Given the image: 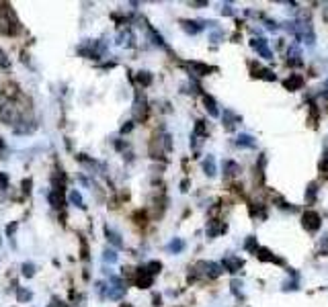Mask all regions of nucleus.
Segmentation results:
<instances>
[{
  "label": "nucleus",
  "mask_w": 328,
  "mask_h": 307,
  "mask_svg": "<svg viewBox=\"0 0 328 307\" xmlns=\"http://www.w3.org/2000/svg\"><path fill=\"white\" fill-rule=\"evenodd\" d=\"M316 193H318L316 182H310L308 189H306V201H308V203H314V201H316Z\"/></svg>",
  "instance_id": "20"
},
{
  "label": "nucleus",
  "mask_w": 328,
  "mask_h": 307,
  "mask_svg": "<svg viewBox=\"0 0 328 307\" xmlns=\"http://www.w3.org/2000/svg\"><path fill=\"white\" fill-rule=\"evenodd\" d=\"M17 297H19V301H31V291H27V289H19V293H17Z\"/></svg>",
  "instance_id": "27"
},
{
  "label": "nucleus",
  "mask_w": 328,
  "mask_h": 307,
  "mask_svg": "<svg viewBox=\"0 0 328 307\" xmlns=\"http://www.w3.org/2000/svg\"><path fill=\"white\" fill-rule=\"evenodd\" d=\"M326 92H328V78H326Z\"/></svg>",
  "instance_id": "44"
},
{
  "label": "nucleus",
  "mask_w": 328,
  "mask_h": 307,
  "mask_svg": "<svg viewBox=\"0 0 328 307\" xmlns=\"http://www.w3.org/2000/svg\"><path fill=\"white\" fill-rule=\"evenodd\" d=\"M302 86H304V78L300 74H291L285 80V88H289V90H300Z\"/></svg>",
  "instance_id": "10"
},
{
  "label": "nucleus",
  "mask_w": 328,
  "mask_h": 307,
  "mask_svg": "<svg viewBox=\"0 0 328 307\" xmlns=\"http://www.w3.org/2000/svg\"><path fill=\"white\" fill-rule=\"evenodd\" d=\"M9 103V99H7V95L3 90H0V113H3V109H5V105Z\"/></svg>",
  "instance_id": "32"
},
{
  "label": "nucleus",
  "mask_w": 328,
  "mask_h": 307,
  "mask_svg": "<svg viewBox=\"0 0 328 307\" xmlns=\"http://www.w3.org/2000/svg\"><path fill=\"white\" fill-rule=\"evenodd\" d=\"M195 270H197V274L207 276V279H216V276L222 274V266L220 264H216V262H205V260L197 262L195 264Z\"/></svg>",
  "instance_id": "3"
},
{
  "label": "nucleus",
  "mask_w": 328,
  "mask_h": 307,
  "mask_svg": "<svg viewBox=\"0 0 328 307\" xmlns=\"http://www.w3.org/2000/svg\"><path fill=\"white\" fill-rule=\"evenodd\" d=\"M0 119H3L5 123H9V125L17 127V123L23 121V111L15 101H9L5 105V109H3V113H0Z\"/></svg>",
  "instance_id": "2"
},
{
  "label": "nucleus",
  "mask_w": 328,
  "mask_h": 307,
  "mask_svg": "<svg viewBox=\"0 0 328 307\" xmlns=\"http://www.w3.org/2000/svg\"><path fill=\"white\" fill-rule=\"evenodd\" d=\"M250 45H252V49H256V53H258L260 57H265V59H273V53H271L269 45H267V41H265L263 37L252 39V41H250Z\"/></svg>",
  "instance_id": "5"
},
{
  "label": "nucleus",
  "mask_w": 328,
  "mask_h": 307,
  "mask_svg": "<svg viewBox=\"0 0 328 307\" xmlns=\"http://www.w3.org/2000/svg\"><path fill=\"white\" fill-rule=\"evenodd\" d=\"M244 248H246V250H254V248H256V238H248L246 244H244Z\"/></svg>",
  "instance_id": "29"
},
{
  "label": "nucleus",
  "mask_w": 328,
  "mask_h": 307,
  "mask_svg": "<svg viewBox=\"0 0 328 307\" xmlns=\"http://www.w3.org/2000/svg\"><path fill=\"white\" fill-rule=\"evenodd\" d=\"M236 145H242V147H254L256 141H254L252 135H248V133H240V135L236 137Z\"/></svg>",
  "instance_id": "14"
},
{
  "label": "nucleus",
  "mask_w": 328,
  "mask_h": 307,
  "mask_svg": "<svg viewBox=\"0 0 328 307\" xmlns=\"http://www.w3.org/2000/svg\"><path fill=\"white\" fill-rule=\"evenodd\" d=\"M152 281H154V276L148 272L146 268H138V279H136V283H138L140 289H148V287L152 285Z\"/></svg>",
  "instance_id": "7"
},
{
  "label": "nucleus",
  "mask_w": 328,
  "mask_h": 307,
  "mask_svg": "<svg viewBox=\"0 0 328 307\" xmlns=\"http://www.w3.org/2000/svg\"><path fill=\"white\" fill-rule=\"evenodd\" d=\"M256 256H258V258H260V260H273V262H277V264H281V262H283V260H281V258H275V256H273V254H271V252H269V250H265V248H260V250H258V254H256Z\"/></svg>",
  "instance_id": "21"
},
{
  "label": "nucleus",
  "mask_w": 328,
  "mask_h": 307,
  "mask_svg": "<svg viewBox=\"0 0 328 307\" xmlns=\"http://www.w3.org/2000/svg\"><path fill=\"white\" fill-rule=\"evenodd\" d=\"M267 29H269V31H277V29H279V25H277L275 21H267Z\"/></svg>",
  "instance_id": "37"
},
{
  "label": "nucleus",
  "mask_w": 328,
  "mask_h": 307,
  "mask_svg": "<svg viewBox=\"0 0 328 307\" xmlns=\"http://www.w3.org/2000/svg\"><path fill=\"white\" fill-rule=\"evenodd\" d=\"M240 287H242V283H238V281H232V291L238 295V293H240Z\"/></svg>",
  "instance_id": "36"
},
{
  "label": "nucleus",
  "mask_w": 328,
  "mask_h": 307,
  "mask_svg": "<svg viewBox=\"0 0 328 307\" xmlns=\"http://www.w3.org/2000/svg\"><path fill=\"white\" fill-rule=\"evenodd\" d=\"M203 170H205L207 176H216V160H214V156H207L203 160Z\"/></svg>",
  "instance_id": "15"
},
{
  "label": "nucleus",
  "mask_w": 328,
  "mask_h": 307,
  "mask_svg": "<svg viewBox=\"0 0 328 307\" xmlns=\"http://www.w3.org/2000/svg\"><path fill=\"white\" fill-rule=\"evenodd\" d=\"M189 68L193 70V74H195V76H207V74L212 72V68H210V66H205V64H199V61H191V64H189Z\"/></svg>",
  "instance_id": "12"
},
{
  "label": "nucleus",
  "mask_w": 328,
  "mask_h": 307,
  "mask_svg": "<svg viewBox=\"0 0 328 307\" xmlns=\"http://www.w3.org/2000/svg\"><path fill=\"white\" fill-rule=\"evenodd\" d=\"M291 35H295L297 39L304 41V43H308V45H314V41H316L314 29H312V25L306 23V21H293V33H291Z\"/></svg>",
  "instance_id": "1"
},
{
  "label": "nucleus",
  "mask_w": 328,
  "mask_h": 307,
  "mask_svg": "<svg viewBox=\"0 0 328 307\" xmlns=\"http://www.w3.org/2000/svg\"><path fill=\"white\" fill-rule=\"evenodd\" d=\"M105 234H107V238H109V242L115 246V248H121V246H123V240H121V236H119L117 232H113V229H105Z\"/></svg>",
  "instance_id": "16"
},
{
  "label": "nucleus",
  "mask_w": 328,
  "mask_h": 307,
  "mask_svg": "<svg viewBox=\"0 0 328 307\" xmlns=\"http://www.w3.org/2000/svg\"><path fill=\"white\" fill-rule=\"evenodd\" d=\"M9 64V59H7V55L3 53V51H0V66H7Z\"/></svg>",
  "instance_id": "42"
},
{
  "label": "nucleus",
  "mask_w": 328,
  "mask_h": 307,
  "mask_svg": "<svg viewBox=\"0 0 328 307\" xmlns=\"http://www.w3.org/2000/svg\"><path fill=\"white\" fill-rule=\"evenodd\" d=\"M181 25L185 29V33H189V35H197L199 31L203 29V23H197V21H183Z\"/></svg>",
  "instance_id": "11"
},
{
  "label": "nucleus",
  "mask_w": 328,
  "mask_h": 307,
  "mask_svg": "<svg viewBox=\"0 0 328 307\" xmlns=\"http://www.w3.org/2000/svg\"><path fill=\"white\" fill-rule=\"evenodd\" d=\"M195 133H197V135H205V125H203V121H197V125H195Z\"/></svg>",
  "instance_id": "30"
},
{
  "label": "nucleus",
  "mask_w": 328,
  "mask_h": 307,
  "mask_svg": "<svg viewBox=\"0 0 328 307\" xmlns=\"http://www.w3.org/2000/svg\"><path fill=\"white\" fill-rule=\"evenodd\" d=\"M238 172H240V166H238L236 162L228 160V162L224 164V174H226V176H236Z\"/></svg>",
  "instance_id": "19"
},
{
  "label": "nucleus",
  "mask_w": 328,
  "mask_h": 307,
  "mask_svg": "<svg viewBox=\"0 0 328 307\" xmlns=\"http://www.w3.org/2000/svg\"><path fill=\"white\" fill-rule=\"evenodd\" d=\"M260 76H263L265 80H275V74H273L271 70H260Z\"/></svg>",
  "instance_id": "31"
},
{
  "label": "nucleus",
  "mask_w": 328,
  "mask_h": 307,
  "mask_svg": "<svg viewBox=\"0 0 328 307\" xmlns=\"http://www.w3.org/2000/svg\"><path fill=\"white\" fill-rule=\"evenodd\" d=\"M322 17H324V21L328 23V3H326V5L322 7Z\"/></svg>",
  "instance_id": "41"
},
{
  "label": "nucleus",
  "mask_w": 328,
  "mask_h": 307,
  "mask_svg": "<svg viewBox=\"0 0 328 307\" xmlns=\"http://www.w3.org/2000/svg\"><path fill=\"white\" fill-rule=\"evenodd\" d=\"M203 103H205V109H207V113H210L212 117H218V115H220V111H218V105H216V101H214L210 95H203Z\"/></svg>",
  "instance_id": "13"
},
{
  "label": "nucleus",
  "mask_w": 328,
  "mask_h": 307,
  "mask_svg": "<svg viewBox=\"0 0 328 307\" xmlns=\"http://www.w3.org/2000/svg\"><path fill=\"white\" fill-rule=\"evenodd\" d=\"M0 147H5V141H3V137H0Z\"/></svg>",
  "instance_id": "43"
},
{
  "label": "nucleus",
  "mask_w": 328,
  "mask_h": 307,
  "mask_svg": "<svg viewBox=\"0 0 328 307\" xmlns=\"http://www.w3.org/2000/svg\"><path fill=\"white\" fill-rule=\"evenodd\" d=\"M183 250H185V242L181 238H174L168 244V252H172V254H178V252H183Z\"/></svg>",
  "instance_id": "17"
},
{
  "label": "nucleus",
  "mask_w": 328,
  "mask_h": 307,
  "mask_svg": "<svg viewBox=\"0 0 328 307\" xmlns=\"http://www.w3.org/2000/svg\"><path fill=\"white\" fill-rule=\"evenodd\" d=\"M103 260H105V262H109V264H113V262H117V254H115V250H111V248H107V250L103 252Z\"/></svg>",
  "instance_id": "24"
},
{
  "label": "nucleus",
  "mask_w": 328,
  "mask_h": 307,
  "mask_svg": "<svg viewBox=\"0 0 328 307\" xmlns=\"http://www.w3.org/2000/svg\"><path fill=\"white\" fill-rule=\"evenodd\" d=\"M320 252L322 254H328V234L322 238V242H320Z\"/></svg>",
  "instance_id": "28"
},
{
  "label": "nucleus",
  "mask_w": 328,
  "mask_h": 307,
  "mask_svg": "<svg viewBox=\"0 0 328 307\" xmlns=\"http://www.w3.org/2000/svg\"><path fill=\"white\" fill-rule=\"evenodd\" d=\"M7 182H9V178H7V174H5V172H0V191H3V189L7 187Z\"/></svg>",
  "instance_id": "33"
},
{
  "label": "nucleus",
  "mask_w": 328,
  "mask_h": 307,
  "mask_svg": "<svg viewBox=\"0 0 328 307\" xmlns=\"http://www.w3.org/2000/svg\"><path fill=\"white\" fill-rule=\"evenodd\" d=\"M240 266H242V260H240V258H234V256L224 258V264H222V268H226L228 272H236V270H240Z\"/></svg>",
  "instance_id": "9"
},
{
  "label": "nucleus",
  "mask_w": 328,
  "mask_h": 307,
  "mask_svg": "<svg viewBox=\"0 0 328 307\" xmlns=\"http://www.w3.org/2000/svg\"><path fill=\"white\" fill-rule=\"evenodd\" d=\"M160 268H162V264H160V262H156V260H154V262H150V264H148V266H146V270H148V272H150L152 276H154L156 272H160Z\"/></svg>",
  "instance_id": "26"
},
{
  "label": "nucleus",
  "mask_w": 328,
  "mask_h": 307,
  "mask_svg": "<svg viewBox=\"0 0 328 307\" xmlns=\"http://www.w3.org/2000/svg\"><path fill=\"white\" fill-rule=\"evenodd\" d=\"M121 307H129V305H121Z\"/></svg>",
  "instance_id": "45"
},
{
  "label": "nucleus",
  "mask_w": 328,
  "mask_h": 307,
  "mask_svg": "<svg viewBox=\"0 0 328 307\" xmlns=\"http://www.w3.org/2000/svg\"><path fill=\"white\" fill-rule=\"evenodd\" d=\"M283 289H285V291H289V289H291V291H295V289H297V285H295V283H285V285H283Z\"/></svg>",
  "instance_id": "40"
},
{
  "label": "nucleus",
  "mask_w": 328,
  "mask_h": 307,
  "mask_svg": "<svg viewBox=\"0 0 328 307\" xmlns=\"http://www.w3.org/2000/svg\"><path fill=\"white\" fill-rule=\"evenodd\" d=\"M49 307H68L66 303H62V301H59V299H55V301H51V305Z\"/></svg>",
  "instance_id": "38"
},
{
  "label": "nucleus",
  "mask_w": 328,
  "mask_h": 307,
  "mask_svg": "<svg viewBox=\"0 0 328 307\" xmlns=\"http://www.w3.org/2000/svg\"><path fill=\"white\" fill-rule=\"evenodd\" d=\"M304 227L310 232H316L320 227V215L316 211H306L304 213Z\"/></svg>",
  "instance_id": "6"
},
{
  "label": "nucleus",
  "mask_w": 328,
  "mask_h": 307,
  "mask_svg": "<svg viewBox=\"0 0 328 307\" xmlns=\"http://www.w3.org/2000/svg\"><path fill=\"white\" fill-rule=\"evenodd\" d=\"M222 15H234V11H232V7H230V5H226V7L222 9Z\"/></svg>",
  "instance_id": "39"
},
{
  "label": "nucleus",
  "mask_w": 328,
  "mask_h": 307,
  "mask_svg": "<svg viewBox=\"0 0 328 307\" xmlns=\"http://www.w3.org/2000/svg\"><path fill=\"white\" fill-rule=\"evenodd\" d=\"M23 274L27 276V279H31V276L35 274V264L33 262H25L23 264Z\"/></svg>",
  "instance_id": "23"
},
{
  "label": "nucleus",
  "mask_w": 328,
  "mask_h": 307,
  "mask_svg": "<svg viewBox=\"0 0 328 307\" xmlns=\"http://www.w3.org/2000/svg\"><path fill=\"white\" fill-rule=\"evenodd\" d=\"M132 129H134V123H132V121H127V123H125V125L121 127V133H129Z\"/></svg>",
  "instance_id": "35"
},
{
  "label": "nucleus",
  "mask_w": 328,
  "mask_h": 307,
  "mask_svg": "<svg viewBox=\"0 0 328 307\" xmlns=\"http://www.w3.org/2000/svg\"><path fill=\"white\" fill-rule=\"evenodd\" d=\"M146 117H148V101L140 92V95L136 97V101H134V119L142 123V121H146Z\"/></svg>",
  "instance_id": "4"
},
{
  "label": "nucleus",
  "mask_w": 328,
  "mask_h": 307,
  "mask_svg": "<svg viewBox=\"0 0 328 307\" xmlns=\"http://www.w3.org/2000/svg\"><path fill=\"white\" fill-rule=\"evenodd\" d=\"M23 191H25V193L31 191V178H25V180H23Z\"/></svg>",
  "instance_id": "34"
},
{
  "label": "nucleus",
  "mask_w": 328,
  "mask_h": 307,
  "mask_svg": "<svg viewBox=\"0 0 328 307\" xmlns=\"http://www.w3.org/2000/svg\"><path fill=\"white\" fill-rule=\"evenodd\" d=\"M49 205H51L53 209H64V205H66L64 191H57V189H53V191L49 193Z\"/></svg>",
  "instance_id": "8"
},
{
  "label": "nucleus",
  "mask_w": 328,
  "mask_h": 307,
  "mask_svg": "<svg viewBox=\"0 0 328 307\" xmlns=\"http://www.w3.org/2000/svg\"><path fill=\"white\" fill-rule=\"evenodd\" d=\"M70 201L72 205H76L78 209H84V201H82V195L78 191H70Z\"/></svg>",
  "instance_id": "22"
},
{
  "label": "nucleus",
  "mask_w": 328,
  "mask_h": 307,
  "mask_svg": "<svg viewBox=\"0 0 328 307\" xmlns=\"http://www.w3.org/2000/svg\"><path fill=\"white\" fill-rule=\"evenodd\" d=\"M136 80H138L142 86H150V84H152V74L146 72V70H142V72L136 74Z\"/></svg>",
  "instance_id": "18"
},
{
  "label": "nucleus",
  "mask_w": 328,
  "mask_h": 307,
  "mask_svg": "<svg viewBox=\"0 0 328 307\" xmlns=\"http://www.w3.org/2000/svg\"><path fill=\"white\" fill-rule=\"evenodd\" d=\"M224 117H226V121H224V123H226V127L232 129V127H234V121H236L234 113H232V111H224Z\"/></svg>",
  "instance_id": "25"
}]
</instances>
